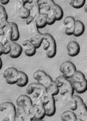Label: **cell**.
Wrapping results in <instances>:
<instances>
[{
	"mask_svg": "<svg viewBox=\"0 0 87 121\" xmlns=\"http://www.w3.org/2000/svg\"><path fill=\"white\" fill-rule=\"evenodd\" d=\"M70 83L74 91L77 93H84L87 90V82L84 74L76 70L73 76L69 79Z\"/></svg>",
	"mask_w": 87,
	"mask_h": 121,
	"instance_id": "obj_1",
	"label": "cell"
},
{
	"mask_svg": "<svg viewBox=\"0 0 87 121\" xmlns=\"http://www.w3.org/2000/svg\"><path fill=\"white\" fill-rule=\"evenodd\" d=\"M55 81L58 86L59 93L63 97V98L73 97L74 91L70 83L69 80L65 78L62 75H60L56 77Z\"/></svg>",
	"mask_w": 87,
	"mask_h": 121,
	"instance_id": "obj_2",
	"label": "cell"
},
{
	"mask_svg": "<svg viewBox=\"0 0 87 121\" xmlns=\"http://www.w3.org/2000/svg\"><path fill=\"white\" fill-rule=\"evenodd\" d=\"M26 91L28 95H32V98H31L33 101V103H36V102L40 100L43 96L47 93L46 88L37 82L28 84Z\"/></svg>",
	"mask_w": 87,
	"mask_h": 121,
	"instance_id": "obj_3",
	"label": "cell"
},
{
	"mask_svg": "<svg viewBox=\"0 0 87 121\" xmlns=\"http://www.w3.org/2000/svg\"><path fill=\"white\" fill-rule=\"evenodd\" d=\"M16 103L17 108L21 109L31 120H33L32 108L33 103L31 97L26 94H21L16 98Z\"/></svg>",
	"mask_w": 87,
	"mask_h": 121,
	"instance_id": "obj_4",
	"label": "cell"
},
{
	"mask_svg": "<svg viewBox=\"0 0 87 121\" xmlns=\"http://www.w3.org/2000/svg\"><path fill=\"white\" fill-rule=\"evenodd\" d=\"M0 112L4 113L3 121H15L16 108L10 101H4L0 104Z\"/></svg>",
	"mask_w": 87,
	"mask_h": 121,
	"instance_id": "obj_5",
	"label": "cell"
},
{
	"mask_svg": "<svg viewBox=\"0 0 87 121\" xmlns=\"http://www.w3.org/2000/svg\"><path fill=\"white\" fill-rule=\"evenodd\" d=\"M41 103L44 108L45 115H47V117H52L53 115H55L56 112V107L54 96L46 93L41 98Z\"/></svg>",
	"mask_w": 87,
	"mask_h": 121,
	"instance_id": "obj_6",
	"label": "cell"
},
{
	"mask_svg": "<svg viewBox=\"0 0 87 121\" xmlns=\"http://www.w3.org/2000/svg\"><path fill=\"white\" fill-rule=\"evenodd\" d=\"M33 78L37 83L42 85L45 88H47L53 82L52 78L44 71L38 69L33 73Z\"/></svg>",
	"mask_w": 87,
	"mask_h": 121,
	"instance_id": "obj_7",
	"label": "cell"
},
{
	"mask_svg": "<svg viewBox=\"0 0 87 121\" xmlns=\"http://www.w3.org/2000/svg\"><path fill=\"white\" fill-rule=\"evenodd\" d=\"M73 98L76 104V108L75 110V114L76 117L83 120V121H87V108L83 100L80 96L76 95H74Z\"/></svg>",
	"mask_w": 87,
	"mask_h": 121,
	"instance_id": "obj_8",
	"label": "cell"
},
{
	"mask_svg": "<svg viewBox=\"0 0 87 121\" xmlns=\"http://www.w3.org/2000/svg\"><path fill=\"white\" fill-rule=\"evenodd\" d=\"M59 71L63 77L69 80L76 71V68L70 60H64L59 66Z\"/></svg>",
	"mask_w": 87,
	"mask_h": 121,
	"instance_id": "obj_9",
	"label": "cell"
},
{
	"mask_svg": "<svg viewBox=\"0 0 87 121\" xmlns=\"http://www.w3.org/2000/svg\"><path fill=\"white\" fill-rule=\"evenodd\" d=\"M18 72L19 70L13 66H9L4 69L3 72V77L5 79L6 83L9 85L16 84L18 78Z\"/></svg>",
	"mask_w": 87,
	"mask_h": 121,
	"instance_id": "obj_10",
	"label": "cell"
},
{
	"mask_svg": "<svg viewBox=\"0 0 87 121\" xmlns=\"http://www.w3.org/2000/svg\"><path fill=\"white\" fill-rule=\"evenodd\" d=\"M39 4H46L47 5L53 12H55L56 21H60L63 19L64 17V12L60 6L57 4L54 1H50V0H40L38 2Z\"/></svg>",
	"mask_w": 87,
	"mask_h": 121,
	"instance_id": "obj_11",
	"label": "cell"
},
{
	"mask_svg": "<svg viewBox=\"0 0 87 121\" xmlns=\"http://www.w3.org/2000/svg\"><path fill=\"white\" fill-rule=\"evenodd\" d=\"M43 37L49 41V48L45 51V54L47 58H52L56 56L57 53V45L56 41L53 36L48 33H43Z\"/></svg>",
	"mask_w": 87,
	"mask_h": 121,
	"instance_id": "obj_12",
	"label": "cell"
},
{
	"mask_svg": "<svg viewBox=\"0 0 87 121\" xmlns=\"http://www.w3.org/2000/svg\"><path fill=\"white\" fill-rule=\"evenodd\" d=\"M32 115L33 120H43L45 117V112L41 103V100L33 104Z\"/></svg>",
	"mask_w": 87,
	"mask_h": 121,
	"instance_id": "obj_13",
	"label": "cell"
},
{
	"mask_svg": "<svg viewBox=\"0 0 87 121\" xmlns=\"http://www.w3.org/2000/svg\"><path fill=\"white\" fill-rule=\"evenodd\" d=\"M75 19L71 16H67L64 18L62 22L65 26L64 33L67 36L73 35L74 30V24H75Z\"/></svg>",
	"mask_w": 87,
	"mask_h": 121,
	"instance_id": "obj_14",
	"label": "cell"
},
{
	"mask_svg": "<svg viewBox=\"0 0 87 121\" xmlns=\"http://www.w3.org/2000/svg\"><path fill=\"white\" fill-rule=\"evenodd\" d=\"M67 54L70 57H75L80 52V46L76 41H69L67 44Z\"/></svg>",
	"mask_w": 87,
	"mask_h": 121,
	"instance_id": "obj_15",
	"label": "cell"
},
{
	"mask_svg": "<svg viewBox=\"0 0 87 121\" xmlns=\"http://www.w3.org/2000/svg\"><path fill=\"white\" fill-rule=\"evenodd\" d=\"M23 51L26 56L32 57L36 55V48L34 45L30 41L29 39H26L22 43Z\"/></svg>",
	"mask_w": 87,
	"mask_h": 121,
	"instance_id": "obj_16",
	"label": "cell"
},
{
	"mask_svg": "<svg viewBox=\"0 0 87 121\" xmlns=\"http://www.w3.org/2000/svg\"><path fill=\"white\" fill-rule=\"evenodd\" d=\"M10 46H11V51L9 53V56L12 58H19L22 52H23V47L17 43L16 42L10 41Z\"/></svg>",
	"mask_w": 87,
	"mask_h": 121,
	"instance_id": "obj_17",
	"label": "cell"
},
{
	"mask_svg": "<svg viewBox=\"0 0 87 121\" xmlns=\"http://www.w3.org/2000/svg\"><path fill=\"white\" fill-rule=\"evenodd\" d=\"M28 83V77L26 73L21 71H19L18 72V78L16 85L20 88H24L27 86Z\"/></svg>",
	"mask_w": 87,
	"mask_h": 121,
	"instance_id": "obj_18",
	"label": "cell"
},
{
	"mask_svg": "<svg viewBox=\"0 0 87 121\" xmlns=\"http://www.w3.org/2000/svg\"><path fill=\"white\" fill-rule=\"evenodd\" d=\"M8 14L4 6L0 4V29H4L8 24Z\"/></svg>",
	"mask_w": 87,
	"mask_h": 121,
	"instance_id": "obj_19",
	"label": "cell"
},
{
	"mask_svg": "<svg viewBox=\"0 0 87 121\" xmlns=\"http://www.w3.org/2000/svg\"><path fill=\"white\" fill-rule=\"evenodd\" d=\"M85 31V26L83 23L80 20H75L74 24V30L73 35L75 37H79L83 34Z\"/></svg>",
	"mask_w": 87,
	"mask_h": 121,
	"instance_id": "obj_20",
	"label": "cell"
},
{
	"mask_svg": "<svg viewBox=\"0 0 87 121\" xmlns=\"http://www.w3.org/2000/svg\"><path fill=\"white\" fill-rule=\"evenodd\" d=\"M60 118L62 121H75L77 117L74 111L67 110L62 113Z\"/></svg>",
	"mask_w": 87,
	"mask_h": 121,
	"instance_id": "obj_21",
	"label": "cell"
},
{
	"mask_svg": "<svg viewBox=\"0 0 87 121\" xmlns=\"http://www.w3.org/2000/svg\"><path fill=\"white\" fill-rule=\"evenodd\" d=\"M9 24L12 27V37L11 41L16 42L20 38V33L19 30L18 25L15 22H9Z\"/></svg>",
	"mask_w": 87,
	"mask_h": 121,
	"instance_id": "obj_22",
	"label": "cell"
},
{
	"mask_svg": "<svg viewBox=\"0 0 87 121\" xmlns=\"http://www.w3.org/2000/svg\"><path fill=\"white\" fill-rule=\"evenodd\" d=\"M28 9L31 12V16H32L34 19H36L40 14L38 2H33L30 4L28 6Z\"/></svg>",
	"mask_w": 87,
	"mask_h": 121,
	"instance_id": "obj_23",
	"label": "cell"
},
{
	"mask_svg": "<svg viewBox=\"0 0 87 121\" xmlns=\"http://www.w3.org/2000/svg\"><path fill=\"white\" fill-rule=\"evenodd\" d=\"M4 36L2 38V41H1L2 44H5L7 43H9L11 41V37H12V27L9 24V22L7 24V26L4 29Z\"/></svg>",
	"mask_w": 87,
	"mask_h": 121,
	"instance_id": "obj_24",
	"label": "cell"
},
{
	"mask_svg": "<svg viewBox=\"0 0 87 121\" xmlns=\"http://www.w3.org/2000/svg\"><path fill=\"white\" fill-rule=\"evenodd\" d=\"M36 26L38 29H43L45 28L47 24V15L45 14H40L39 17L35 19Z\"/></svg>",
	"mask_w": 87,
	"mask_h": 121,
	"instance_id": "obj_25",
	"label": "cell"
},
{
	"mask_svg": "<svg viewBox=\"0 0 87 121\" xmlns=\"http://www.w3.org/2000/svg\"><path fill=\"white\" fill-rule=\"evenodd\" d=\"M46 93L52 96H55L59 94V88L55 81H53L52 84L46 88Z\"/></svg>",
	"mask_w": 87,
	"mask_h": 121,
	"instance_id": "obj_26",
	"label": "cell"
},
{
	"mask_svg": "<svg viewBox=\"0 0 87 121\" xmlns=\"http://www.w3.org/2000/svg\"><path fill=\"white\" fill-rule=\"evenodd\" d=\"M45 14L47 15V24L50 26L53 25L56 22V17L53 10L50 9Z\"/></svg>",
	"mask_w": 87,
	"mask_h": 121,
	"instance_id": "obj_27",
	"label": "cell"
},
{
	"mask_svg": "<svg viewBox=\"0 0 87 121\" xmlns=\"http://www.w3.org/2000/svg\"><path fill=\"white\" fill-rule=\"evenodd\" d=\"M85 4H86V0H71L69 2L70 6L76 9L83 8Z\"/></svg>",
	"mask_w": 87,
	"mask_h": 121,
	"instance_id": "obj_28",
	"label": "cell"
},
{
	"mask_svg": "<svg viewBox=\"0 0 87 121\" xmlns=\"http://www.w3.org/2000/svg\"><path fill=\"white\" fill-rule=\"evenodd\" d=\"M29 40L34 45L36 48L37 49V48H39L42 46V43L43 41V38H36V37L31 36Z\"/></svg>",
	"mask_w": 87,
	"mask_h": 121,
	"instance_id": "obj_29",
	"label": "cell"
},
{
	"mask_svg": "<svg viewBox=\"0 0 87 121\" xmlns=\"http://www.w3.org/2000/svg\"><path fill=\"white\" fill-rule=\"evenodd\" d=\"M30 15H31V12H30V10H29V9L28 7H23L20 9L19 17H20L21 19H26Z\"/></svg>",
	"mask_w": 87,
	"mask_h": 121,
	"instance_id": "obj_30",
	"label": "cell"
},
{
	"mask_svg": "<svg viewBox=\"0 0 87 121\" xmlns=\"http://www.w3.org/2000/svg\"><path fill=\"white\" fill-rule=\"evenodd\" d=\"M3 54L4 55H8L10 53L11 51V46H10V42L7 43L5 44H3Z\"/></svg>",
	"mask_w": 87,
	"mask_h": 121,
	"instance_id": "obj_31",
	"label": "cell"
},
{
	"mask_svg": "<svg viewBox=\"0 0 87 121\" xmlns=\"http://www.w3.org/2000/svg\"><path fill=\"white\" fill-rule=\"evenodd\" d=\"M34 20H35V19H34V18H33L32 16H31V15H30V16H29V17L26 19V24H27V25H28V26H29V25H30V24H31L33 21H34Z\"/></svg>",
	"mask_w": 87,
	"mask_h": 121,
	"instance_id": "obj_32",
	"label": "cell"
},
{
	"mask_svg": "<svg viewBox=\"0 0 87 121\" xmlns=\"http://www.w3.org/2000/svg\"><path fill=\"white\" fill-rule=\"evenodd\" d=\"M10 0H0V4L2 5V6H4V5H7L9 3Z\"/></svg>",
	"mask_w": 87,
	"mask_h": 121,
	"instance_id": "obj_33",
	"label": "cell"
},
{
	"mask_svg": "<svg viewBox=\"0 0 87 121\" xmlns=\"http://www.w3.org/2000/svg\"><path fill=\"white\" fill-rule=\"evenodd\" d=\"M3 48H4L3 44L1 41H0V56L3 54Z\"/></svg>",
	"mask_w": 87,
	"mask_h": 121,
	"instance_id": "obj_34",
	"label": "cell"
},
{
	"mask_svg": "<svg viewBox=\"0 0 87 121\" xmlns=\"http://www.w3.org/2000/svg\"><path fill=\"white\" fill-rule=\"evenodd\" d=\"M4 36V29H0V38H3Z\"/></svg>",
	"mask_w": 87,
	"mask_h": 121,
	"instance_id": "obj_35",
	"label": "cell"
},
{
	"mask_svg": "<svg viewBox=\"0 0 87 121\" xmlns=\"http://www.w3.org/2000/svg\"><path fill=\"white\" fill-rule=\"evenodd\" d=\"M39 1H40V0H30L29 2H28V4H31L33 2H38Z\"/></svg>",
	"mask_w": 87,
	"mask_h": 121,
	"instance_id": "obj_36",
	"label": "cell"
},
{
	"mask_svg": "<svg viewBox=\"0 0 87 121\" xmlns=\"http://www.w3.org/2000/svg\"><path fill=\"white\" fill-rule=\"evenodd\" d=\"M2 66H3V63H2V58H0V70L2 69Z\"/></svg>",
	"mask_w": 87,
	"mask_h": 121,
	"instance_id": "obj_37",
	"label": "cell"
},
{
	"mask_svg": "<svg viewBox=\"0 0 87 121\" xmlns=\"http://www.w3.org/2000/svg\"><path fill=\"white\" fill-rule=\"evenodd\" d=\"M15 121H23L20 117H19L17 115H16V118H15Z\"/></svg>",
	"mask_w": 87,
	"mask_h": 121,
	"instance_id": "obj_38",
	"label": "cell"
},
{
	"mask_svg": "<svg viewBox=\"0 0 87 121\" xmlns=\"http://www.w3.org/2000/svg\"><path fill=\"white\" fill-rule=\"evenodd\" d=\"M83 9H84V12H87V7H86V4H84V6H83Z\"/></svg>",
	"mask_w": 87,
	"mask_h": 121,
	"instance_id": "obj_39",
	"label": "cell"
},
{
	"mask_svg": "<svg viewBox=\"0 0 87 121\" xmlns=\"http://www.w3.org/2000/svg\"><path fill=\"white\" fill-rule=\"evenodd\" d=\"M75 121H83V120H81V119H80V118H78V117H77V118H76V120Z\"/></svg>",
	"mask_w": 87,
	"mask_h": 121,
	"instance_id": "obj_40",
	"label": "cell"
},
{
	"mask_svg": "<svg viewBox=\"0 0 87 121\" xmlns=\"http://www.w3.org/2000/svg\"><path fill=\"white\" fill-rule=\"evenodd\" d=\"M32 121H43V120H33Z\"/></svg>",
	"mask_w": 87,
	"mask_h": 121,
	"instance_id": "obj_41",
	"label": "cell"
},
{
	"mask_svg": "<svg viewBox=\"0 0 87 121\" xmlns=\"http://www.w3.org/2000/svg\"><path fill=\"white\" fill-rule=\"evenodd\" d=\"M50 1H55V0H50Z\"/></svg>",
	"mask_w": 87,
	"mask_h": 121,
	"instance_id": "obj_42",
	"label": "cell"
}]
</instances>
